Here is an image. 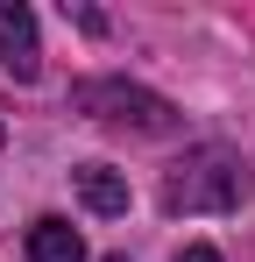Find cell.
I'll return each instance as SVG.
<instances>
[{
	"label": "cell",
	"instance_id": "cell-1",
	"mask_svg": "<svg viewBox=\"0 0 255 262\" xmlns=\"http://www.w3.org/2000/svg\"><path fill=\"white\" fill-rule=\"evenodd\" d=\"M248 199V170H241V156L234 149H220V142H199V149H184L163 177V206L170 213H234Z\"/></svg>",
	"mask_w": 255,
	"mask_h": 262
},
{
	"label": "cell",
	"instance_id": "cell-2",
	"mask_svg": "<svg viewBox=\"0 0 255 262\" xmlns=\"http://www.w3.org/2000/svg\"><path fill=\"white\" fill-rule=\"evenodd\" d=\"M71 106L107 121V128H135V135H170L177 128V106L163 92H142L128 78H85V85H71Z\"/></svg>",
	"mask_w": 255,
	"mask_h": 262
},
{
	"label": "cell",
	"instance_id": "cell-3",
	"mask_svg": "<svg viewBox=\"0 0 255 262\" xmlns=\"http://www.w3.org/2000/svg\"><path fill=\"white\" fill-rule=\"evenodd\" d=\"M0 71L7 78H36L42 71V43H36V14L22 7V0H0Z\"/></svg>",
	"mask_w": 255,
	"mask_h": 262
},
{
	"label": "cell",
	"instance_id": "cell-4",
	"mask_svg": "<svg viewBox=\"0 0 255 262\" xmlns=\"http://www.w3.org/2000/svg\"><path fill=\"white\" fill-rule=\"evenodd\" d=\"M71 184H78V199H85L99 220H121V213H128V177H121V170H107V163H78Z\"/></svg>",
	"mask_w": 255,
	"mask_h": 262
},
{
	"label": "cell",
	"instance_id": "cell-5",
	"mask_svg": "<svg viewBox=\"0 0 255 262\" xmlns=\"http://www.w3.org/2000/svg\"><path fill=\"white\" fill-rule=\"evenodd\" d=\"M29 262H85V234L71 220H36L29 227Z\"/></svg>",
	"mask_w": 255,
	"mask_h": 262
},
{
	"label": "cell",
	"instance_id": "cell-6",
	"mask_svg": "<svg viewBox=\"0 0 255 262\" xmlns=\"http://www.w3.org/2000/svg\"><path fill=\"white\" fill-rule=\"evenodd\" d=\"M177 262H227L220 248H206V241H192V248H177Z\"/></svg>",
	"mask_w": 255,
	"mask_h": 262
},
{
	"label": "cell",
	"instance_id": "cell-7",
	"mask_svg": "<svg viewBox=\"0 0 255 262\" xmlns=\"http://www.w3.org/2000/svg\"><path fill=\"white\" fill-rule=\"evenodd\" d=\"M0 142H7V128H0Z\"/></svg>",
	"mask_w": 255,
	"mask_h": 262
}]
</instances>
